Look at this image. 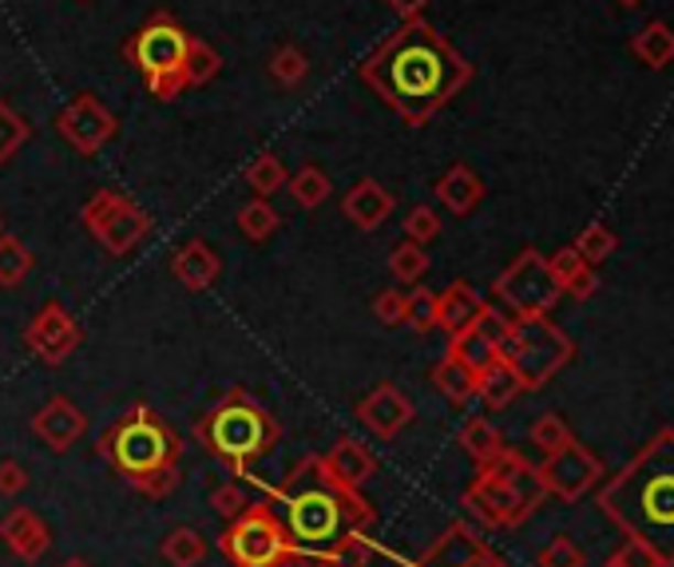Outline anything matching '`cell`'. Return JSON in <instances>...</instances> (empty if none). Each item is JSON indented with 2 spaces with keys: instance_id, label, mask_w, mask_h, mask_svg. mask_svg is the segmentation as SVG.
Listing matches in <instances>:
<instances>
[{
  "instance_id": "obj_1",
  "label": "cell",
  "mask_w": 674,
  "mask_h": 567,
  "mask_svg": "<svg viewBox=\"0 0 674 567\" xmlns=\"http://www.w3.org/2000/svg\"><path fill=\"white\" fill-rule=\"evenodd\" d=\"M361 76L409 128H421L465 88L472 68L456 56L441 32L413 17L385 44L369 52Z\"/></svg>"
},
{
  "instance_id": "obj_2",
  "label": "cell",
  "mask_w": 674,
  "mask_h": 567,
  "mask_svg": "<svg viewBox=\"0 0 674 567\" xmlns=\"http://www.w3.org/2000/svg\"><path fill=\"white\" fill-rule=\"evenodd\" d=\"M267 500L282 516L294 544L302 547V564L317 567L337 539L349 532H369L377 524V508L361 497V488H349L329 477L322 457H302L286 472V480L267 484Z\"/></svg>"
},
{
  "instance_id": "obj_3",
  "label": "cell",
  "mask_w": 674,
  "mask_h": 567,
  "mask_svg": "<svg viewBox=\"0 0 674 567\" xmlns=\"http://www.w3.org/2000/svg\"><path fill=\"white\" fill-rule=\"evenodd\" d=\"M595 504L627 539H639L659 564L674 567V428H659L631 465L599 488Z\"/></svg>"
},
{
  "instance_id": "obj_4",
  "label": "cell",
  "mask_w": 674,
  "mask_h": 567,
  "mask_svg": "<svg viewBox=\"0 0 674 567\" xmlns=\"http://www.w3.org/2000/svg\"><path fill=\"white\" fill-rule=\"evenodd\" d=\"M99 452L111 460L119 477L135 488L139 497L167 500L178 488V460H183V440L163 417H155L148 405H135L131 413L99 437Z\"/></svg>"
},
{
  "instance_id": "obj_5",
  "label": "cell",
  "mask_w": 674,
  "mask_h": 567,
  "mask_svg": "<svg viewBox=\"0 0 674 567\" xmlns=\"http://www.w3.org/2000/svg\"><path fill=\"white\" fill-rule=\"evenodd\" d=\"M198 445L207 448L210 457H218L222 465L247 484H262V477L254 472L258 460H267L282 440V428L270 417L267 408L250 397L247 389H230L227 397L218 401L210 413L195 421Z\"/></svg>"
},
{
  "instance_id": "obj_6",
  "label": "cell",
  "mask_w": 674,
  "mask_h": 567,
  "mask_svg": "<svg viewBox=\"0 0 674 567\" xmlns=\"http://www.w3.org/2000/svg\"><path fill=\"white\" fill-rule=\"evenodd\" d=\"M547 488L532 460L520 448H500L488 465L476 468V480L465 488L460 504L488 527H520L544 504Z\"/></svg>"
},
{
  "instance_id": "obj_7",
  "label": "cell",
  "mask_w": 674,
  "mask_h": 567,
  "mask_svg": "<svg viewBox=\"0 0 674 567\" xmlns=\"http://www.w3.org/2000/svg\"><path fill=\"white\" fill-rule=\"evenodd\" d=\"M218 552L230 567H297L302 547L286 532L270 500H250L235 520H227Z\"/></svg>"
},
{
  "instance_id": "obj_8",
  "label": "cell",
  "mask_w": 674,
  "mask_h": 567,
  "mask_svg": "<svg viewBox=\"0 0 674 567\" xmlns=\"http://www.w3.org/2000/svg\"><path fill=\"white\" fill-rule=\"evenodd\" d=\"M500 358L508 361L524 393H535L544 389L552 378H559L575 358V341L567 338L564 329L547 318H520L512 321V334L500 341L496 349Z\"/></svg>"
},
{
  "instance_id": "obj_9",
  "label": "cell",
  "mask_w": 674,
  "mask_h": 567,
  "mask_svg": "<svg viewBox=\"0 0 674 567\" xmlns=\"http://www.w3.org/2000/svg\"><path fill=\"white\" fill-rule=\"evenodd\" d=\"M496 302L512 314L515 321L520 318H547L552 306L559 302V282L552 279V270H547V259L540 250H520L512 262L504 266V274L496 279Z\"/></svg>"
},
{
  "instance_id": "obj_10",
  "label": "cell",
  "mask_w": 674,
  "mask_h": 567,
  "mask_svg": "<svg viewBox=\"0 0 674 567\" xmlns=\"http://www.w3.org/2000/svg\"><path fill=\"white\" fill-rule=\"evenodd\" d=\"M79 219H84L88 235L108 250L111 259L131 254V250L151 235L148 210L135 207L128 195H119V190H111V187L96 190V195L84 203V215H79Z\"/></svg>"
},
{
  "instance_id": "obj_11",
  "label": "cell",
  "mask_w": 674,
  "mask_h": 567,
  "mask_svg": "<svg viewBox=\"0 0 674 567\" xmlns=\"http://www.w3.org/2000/svg\"><path fill=\"white\" fill-rule=\"evenodd\" d=\"M128 61L143 72V80H155V76H175L183 72V61L191 52V36L178 29L171 17H155L128 41Z\"/></svg>"
},
{
  "instance_id": "obj_12",
  "label": "cell",
  "mask_w": 674,
  "mask_h": 567,
  "mask_svg": "<svg viewBox=\"0 0 674 567\" xmlns=\"http://www.w3.org/2000/svg\"><path fill=\"white\" fill-rule=\"evenodd\" d=\"M535 472L544 480L547 497H559L564 504H575L579 497H587V492L607 477L604 460L595 457L587 445H579V440L564 445L559 452H547L544 465H535Z\"/></svg>"
},
{
  "instance_id": "obj_13",
  "label": "cell",
  "mask_w": 674,
  "mask_h": 567,
  "mask_svg": "<svg viewBox=\"0 0 674 567\" xmlns=\"http://www.w3.org/2000/svg\"><path fill=\"white\" fill-rule=\"evenodd\" d=\"M405 567H508V559L496 556L492 547H488V539H480V532L472 524L456 520L421 556L409 559Z\"/></svg>"
},
{
  "instance_id": "obj_14",
  "label": "cell",
  "mask_w": 674,
  "mask_h": 567,
  "mask_svg": "<svg viewBox=\"0 0 674 567\" xmlns=\"http://www.w3.org/2000/svg\"><path fill=\"white\" fill-rule=\"evenodd\" d=\"M24 346H29L32 353H36V361H44V366H64L79 346L76 318H72L56 298L44 302V306L36 309V318L29 321V329H24Z\"/></svg>"
},
{
  "instance_id": "obj_15",
  "label": "cell",
  "mask_w": 674,
  "mask_h": 567,
  "mask_svg": "<svg viewBox=\"0 0 674 567\" xmlns=\"http://www.w3.org/2000/svg\"><path fill=\"white\" fill-rule=\"evenodd\" d=\"M59 135L79 151V155H96L116 140V116H111L96 96H76L68 108L56 116Z\"/></svg>"
},
{
  "instance_id": "obj_16",
  "label": "cell",
  "mask_w": 674,
  "mask_h": 567,
  "mask_svg": "<svg viewBox=\"0 0 674 567\" xmlns=\"http://www.w3.org/2000/svg\"><path fill=\"white\" fill-rule=\"evenodd\" d=\"M413 401L396 385H377L369 397L357 401V421L373 433L377 440H393L413 425Z\"/></svg>"
},
{
  "instance_id": "obj_17",
  "label": "cell",
  "mask_w": 674,
  "mask_h": 567,
  "mask_svg": "<svg viewBox=\"0 0 674 567\" xmlns=\"http://www.w3.org/2000/svg\"><path fill=\"white\" fill-rule=\"evenodd\" d=\"M32 433H36L52 452H68V448L79 445L84 433H88V413L68 397H48L36 408V417H32Z\"/></svg>"
},
{
  "instance_id": "obj_18",
  "label": "cell",
  "mask_w": 674,
  "mask_h": 567,
  "mask_svg": "<svg viewBox=\"0 0 674 567\" xmlns=\"http://www.w3.org/2000/svg\"><path fill=\"white\" fill-rule=\"evenodd\" d=\"M0 539L20 564H40L52 547V527L36 508H9L0 520Z\"/></svg>"
},
{
  "instance_id": "obj_19",
  "label": "cell",
  "mask_w": 674,
  "mask_h": 567,
  "mask_svg": "<svg viewBox=\"0 0 674 567\" xmlns=\"http://www.w3.org/2000/svg\"><path fill=\"white\" fill-rule=\"evenodd\" d=\"M393 207H396V199L377 179L354 183V187L346 190V199H341V215H346L357 230H377L389 215H393Z\"/></svg>"
},
{
  "instance_id": "obj_20",
  "label": "cell",
  "mask_w": 674,
  "mask_h": 567,
  "mask_svg": "<svg viewBox=\"0 0 674 567\" xmlns=\"http://www.w3.org/2000/svg\"><path fill=\"white\" fill-rule=\"evenodd\" d=\"M218 270H222V259L215 254V247L203 239H191L171 254V274L187 290H210L218 279Z\"/></svg>"
},
{
  "instance_id": "obj_21",
  "label": "cell",
  "mask_w": 674,
  "mask_h": 567,
  "mask_svg": "<svg viewBox=\"0 0 674 567\" xmlns=\"http://www.w3.org/2000/svg\"><path fill=\"white\" fill-rule=\"evenodd\" d=\"M480 306H485V298L476 294V286H468V282H453L445 294H436V329H445L448 341L460 338L465 329H472Z\"/></svg>"
},
{
  "instance_id": "obj_22",
  "label": "cell",
  "mask_w": 674,
  "mask_h": 567,
  "mask_svg": "<svg viewBox=\"0 0 674 567\" xmlns=\"http://www.w3.org/2000/svg\"><path fill=\"white\" fill-rule=\"evenodd\" d=\"M436 199L445 203L448 215H472L476 207H480V199H485V183H480V175H476L468 163H453V167L436 179Z\"/></svg>"
},
{
  "instance_id": "obj_23",
  "label": "cell",
  "mask_w": 674,
  "mask_h": 567,
  "mask_svg": "<svg viewBox=\"0 0 674 567\" xmlns=\"http://www.w3.org/2000/svg\"><path fill=\"white\" fill-rule=\"evenodd\" d=\"M322 460H326L329 477L341 480V484H349V488H361L377 472V457L354 437H337L334 448H329Z\"/></svg>"
},
{
  "instance_id": "obj_24",
  "label": "cell",
  "mask_w": 674,
  "mask_h": 567,
  "mask_svg": "<svg viewBox=\"0 0 674 567\" xmlns=\"http://www.w3.org/2000/svg\"><path fill=\"white\" fill-rule=\"evenodd\" d=\"M547 270H552V279L559 282V290L572 294V298H591L595 290H599L595 266L591 262H584V254H579L575 247L555 250L552 259H547Z\"/></svg>"
},
{
  "instance_id": "obj_25",
  "label": "cell",
  "mask_w": 674,
  "mask_h": 567,
  "mask_svg": "<svg viewBox=\"0 0 674 567\" xmlns=\"http://www.w3.org/2000/svg\"><path fill=\"white\" fill-rule=\"evenodd\" d=\"M520 393H524V385H520V378L508 369L504 358H496L492 366L476 373V397L485 401V408H492V413L508 408Z\"/></svg>"
},
{
  "instance_id": "obj_26",
  "label": "cell",
  "mask_w": 674,
  "mask_h": 567,
  "mask_svg": "<svg viewBox=\"0 0 674 567\" xmlns=\"http://www.w3.org/2000/svg\"><path fill=\"white\" fill-rule=\"evenodd\" d=\"M433 385L448 405H468L476 397V373L460 358H453V353H445L433 366Z\"/></svg>"
},
{
  "instance_id": "obj_27",
  "label": "cell",
  "mask_w": 674,
  "mask_h": 567,
  "mask_svg": "<svg viewBox=\"0 0 674 567\" xmlns=\"http://www.w3.org/2000/svg\"><path fill=\"white\" fill-rule=\"evenodd\" d=\"M631 52L646 68H666L674 61V29L663 21H646L643 29L631 36Z\"/></svg>"
},
{
  "instance_id": "obj_28",
  "label": "cell",
  "mask_w": 674,
  "mask_h": 567,
  "mask_svg": "<svg viewBox=\"0 0 674 567\" xmlns=\"http://www.w3.org/2000/svg\"><path fill=\"white\" fill-rule=\"evenodd\" d=\"M456 445L465 448L468 457L476 460V468H480L504 448V437H500V428H496L488 417H468L465 425H460V433H456Z\"/></svg>"
},
{
  "instance_id": "obj_29",
  "label": "cell",
  "mask_w": 674,
  "mask_h": 567,
  "mask_svg": "<svg viewBox=\"0 0 674 567\" xmlns=\"http://www.w3.org/2000/svg\"><path fill=\"white\" fill-rule=\"evenodd\" d=\"M159 556L167 559L171 567H198L207 559V539L198 536L195 527H175V532L159 544Z\"/></svg>"
},
{
  "instance_id": "obj_30",
  "label": "cell",
  "mask_w": 674,
  "mask_h": 567,
  "mask_svg": "<svg viewBox=\"0 0 674 567\" xmlns=\"http://www.w3.org/2000/svg\"><path fill=\"white\" fill-rule=\"evenodd\" d=\"M235 222H238V230H242V239L267 242L270 235L278 230V210L270 207L267 199H258V195H254L250 203H242V207H238Z\"/></svg>"
},
{
  "instance_id": "obj_31",
  "label": "cell",
  "mask_w": 674,
  "mask_h": 567,
  "mask_svg": "<svg viewBox=\"0 0 674 567\" xmlns=\"http://www.w3.org/2000/svg\"><path fill=\"white\" fill-rule=\"evenodd\" d=\"M32 270V250L17 239V235H0V286L17 290L29 279Z\"/></svg>"
},
{
  "instance_id": "obj_32",
  "label": "cell",
  "mask_w": 674,
  "mask_h": 567,
  "mask_svg": "<svg viewBox=\"0 0 674 567\" xmlns=\"http://www.w3.org/2000/svg\"><path fill=\"white\" fill-rule=\"evenodd\" d=\"M389 274H393L396 282H405V286H416V282L428 274V254L425 247H416V242H396L393 250H389Z\"/></svg>"
},
{
  "instance_id": "obj_33",
  "label": "cell",
  "mask_w": 674,
  "mask_h": 567,
  "mask_svg": "<svg viewBox=\"0 0 674 567\" xmlns=\"http://www.w3.org/2000/svg\"><path fill=\"white\" fill-rule=\"evenodd\" d=\"M329 190H334V187H329V175L322 167H314V163H306V167L290 179V195H294V203L302 210L322 207V203L329 199Z\"/></svg>"
},
{
  "instance_id": "obj_34",
  "label": "cell",
  "mask_w": 674,
  "mask_h": 567,
  "mask_svg": "<svg viewBox=\"0 0 674 567\" xmlns=\"http://www.w3.org/2000/svg\"><path fill=\"white\" fill-rule=\"evenodd\" d=\"M369 559H373L369 536L366 532H349L346 539H337L326 556L317 559V567H369Z\"/></svg>"
},
{
  "instance_id": "obj_35",
  "label": "cell",
  "mask_w": 674,
  "mask_h": 567,
  "mask_svg": "<svg viewBox=\"0 0 674 567\" xmlns=\"http://www.w3.org/2000/svg\"><path fill=\"white\" fill-rule=\"evenodd\" d=\"M448 353H453V358H460V361H465V366L472 369V373H480V369H488L496 358H500V353H496V346H492V341H485V338H480V334H476V329H465L460 338H453V341H448Z\"/></svg>"
},
{
  "instance_id": "obj_36",
  "label": "cell",
  "mask_w": 674,
  "mask_h": 567,
  "mask_svg": "<svg viewBox=\"0 0 674 567\" xmlns=\"http://www.w3.org/2000/svg\"><path fill=\"white\" fill-rule=\"evenodd\" d=\"M528 437H532V445L547 457V452H559L564 445H572L575 433L559 413H544V417L532 421V433H528Z\"/></svg>"
},
{
  "instance_id": "obj_37",
  "label": "cell",
  "mask_w": 674,
  "mask_h": 567,
  "mask_svg": "<svg viewBox=\"0 0 674 567\" xmlns=\"http://www.w3.org/2000/svg\"><path fill=\"white\" fill-rule=\"evenodd\" d=\"M247 183H250V190H254L258 199H270L274 190L286 187V167H282V160H278V155H258V160L247 167Z\"/></svg>"
},
{
  "instance_id": "obj_38",
  "label": "cell",
  "mask_w": 674,
  "mask_h": 567,
  "mask_svg": "<svg viewBox=\"0 0 674 567\" xmlns=\"http://www.w3.org/2000/svg\"><path fill=\"white\" fill-rule=\"evenodd\" d=\"M579 254H584V262H591V266H599V262H607L615 254V247H619V239H615V230L604 227V222H591V227L579 230V239L572 242Z\"/></svg>"
},
{
  "instance_id": "obj_39",
  "label": "cell",
  "mask_w": 674,
  "mask_h": 567,
  "mask_svg": "<svg viewBox=\"0 0 674 567\" xmlns=\"http://www.w3.org/2000/svg\"><path fill=\"white\" fill-rule=\"evenodd\" d=\"M306 72H309L306 52L294 48V44H282V48L270 56V76H274L278 84H286V88H294V84L306 80Z\"/></svg>"
},
{
  "instance_id": "obj_40",
  "label": "cell",
  "mask_w": 674,
  "mask_h": 567,
  "mask_svg": "<svg viewBox=\"0 0 674 567\" xmlns=\"http://www.w3.org/2000/svg\"><path fill=\"white\" fill-rule=\"evenodd\" d=\"M405 326H413L416 334H433L436 329V294L425 286H416L413 294H405Z\"/></svg>"
},
{
  "instance_id": "obj_41",
  "label": "cell",
  "mask_w": 674,
  "mask_h": 567,
  "mask_svg": "<svg viewBox=\"0 0 674 567\" xmlns=\"http://www.w3.org/2000/svg\"><path fill=\"white\" fill-rule=\"evenodd\" d=\"M584 559H587L584 547L575 544L572 536H564V532H559V536L547 539V547L535 556V567H584Z\"/></svg>"
},
{
  "instance_id": "obj_42",
  "label": "cell",
  "mask_w": 674,
  "mask_h": 567,
  "mask_svg": "<svg viewBox=\"0 0 674 567\" xmlns=\"http://www.w3.org/2000/svg\"><path fill=\"white\" fill-rule=\"evenodd\" d=\"M24 140H29V123L20 120L17 108H9V103L0 100V163L12 160L24 148Z\"/></svg>"
},
{
  "instance_id": "obj_43",
  "label": "cell",
  "mask_w": 674,
  "mask_h": 567,
  "mask_svg": "<svg viewBox=\"0 0 674 567\" xmlns=\"http://www.w3.org/2000/svg\"><path fill=\"white\" fill-rule=\"evenodd\" d=\"M218 52L210 48V44L203 41H191V52H187V61H183V80L187 84H207L210 76L218 72Z\"/></svg>"
},
{
  "instance_id": "obj_44",
  "label": "cell",
  "mask_w": 674,
  "mask_h": 567,
  "mask_svg": "<svg viewBox=\"0 0 674 567\" xmlns=\"http://www.w3.org/2000/svg\"><path fill=\"white\" fill-rule=\"evenodd\" d=\"M512 314H508L504 306H480V314H476V321H472V329L476 334H480V338L485 341H492L496 349H500V341L508 338V334H512Z\"/></svg>"
},
{
  "instance_id": "obj_45",
  "label": "cell",
  "mask_w": 674,
  "mask_h": 567,
  "mask_svg": "<svg viewBox=\"0 0 674 567\" xmlns=\"http://www.w3.org/2000/svg\"><path fill=\"white\" fill-rule=\"evenodd\" d=\"M401 227H405V239L409 242H416V247H428V242L441 235V215H436L433 207H413L405 215V222H401Z\"/></svg>"
},
{
  "instance_id": "obj_46",
  "label": "cell",
  "mask_w": 674,
  "mask_h": 567,
  "mask_svg": "<svg viewBox=\"0 0 674 567\" xmlns=\"http://www.w3.org/2000/svg\"><path fill=\"white\" fill-rule=\"evenodd\" d=\"M405 306H409V298L401 290H381L373 298V318L381 321V326H405Z\"/></svg>"
},
{
  "instance_id": "obj_47",
  "label": "cell",
  "mask_w": 674,
  "mask_h": 567,
  "mask_svg": "<svg viewBox=\"0 0 674 567\" xmlns=\"http://www.w3.org/2000/svg\"><path fill=\"white\" fill-rule=\"evenodd\" d=\"M247 504H250V497L242 492V484H218L215 492H210V512H218L222 520H235Z\"/></svg>"
},
{
  "instance_id": "obj_48",
  "label": "cell",
  "mask_w": 674,
  "mask_h": 567,
  "mask_svg": "<svg viewBox=\"0 0 674 567\" xmlns=\"http://www.w3.org/2000/svg\"><path fill=\"white\" fill-rule=\"evenodd\" d=\"M611 559H615L619 567H663L651 547H643L639 539H627V536H623V544H619V547L611 552Z\"/></svg>"
},
{
  "instance_id": "obj_49",
  "label": "cell",
  "mask_w": 674,
  "mask_h": 567,
  "mask_svg": "<svg viewBox=\"0 0 674 567\" xmlns=\"http://www.w3.org/2000/svg\"><path fill=\"white\" fill-rule=\"evenodd\" d=\"M29 484V468L20 460H0V497H20Z\"/></svg>"
},
{
  "instance_id": "obj_50",
  "label": "cell",
  "mask_w": 674,
  "mask_h": 567,
  "mask_svg": "<svg viewBox=\"0 0 674 567\" xmlns=\"http://www.w3.org/2000/svg\"><path fill=\"white\" fill-rule=\"evenodd\" d=\"M148 88L155 100H178V91L187 88V80H183V72H175V76H155V80H148Z\"/></svg>"
},
{
  "instance_id": "obj_51",
  "label": "cell",
  "mask_w": 674,
  "mask_h": 567,
  "mask_svg": "<svg viewBox=\"0 0 674 567\" xmlns=\"http://www.w3.org/2000/svg\"><path fill=\"white\" fill-rule=\"evenodd\" d=\"M385 4H389V9H393V12H401L405 21H413V17H416V12H421V9H425L428 0H385Z\"/></svg>"
},
{
  "instance_id": "obj_52",
  "label": "cell",
  "mask_w": 674,
  "mask_h": 567,
  "mask_svg": "<svg viewBox=\"0 0 674 567\" xmlns=\"http://www.w3.org/2000/svg\"><path fill=\"white\" fill-rule=\"evenodd\" d=\"M59 567H91V564H88V559H84V556H72V559H64V564H59Z\"/></svg>"
},
{
  "instance_id": "obj_53",
  "label": "cell",
  "mask_w": 674,
  "mask_h": 567,
  "mask_svg": "<svg viewBox=\"0 0 674 567\" xmlns=\"http://www.w3.org/2000/svg\"><path fill=\"white\" fill-rule=\"evenodd\" d=\"M619 4H627V9H634V4H643V0H619Z\"/></svg>"
},
{
  "instance_id": "obj_54",
  "label": "cell",
  "mask_w": 674,
  "mask_h": 567,
  "mask_svg": "<svg viewBox=\"0 0 674 567\" xmlns=\"http://www.w3.org/2000/svg\"><path fill=\"white\" fill-rule=\"evenodd\" d=\"M0 235H4V215H0Z\"/></svg>"
}]
</instances>
